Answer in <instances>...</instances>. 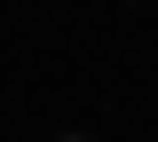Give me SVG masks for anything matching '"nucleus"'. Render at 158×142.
<instances>
[{"mask_svg":"<svg viewBox=\"0 0 158 142\" xmlns=\"http://www.w3.org/2000/svg\"><path fill=\"white\" fill-rule=\"evenodd\" d=\"M56 142H87V134H56Z\"/></svg>","mask_w":158,"mask_h":142,"instance_id":"f257e3e1","label":"nucleus"}]
</instances>
